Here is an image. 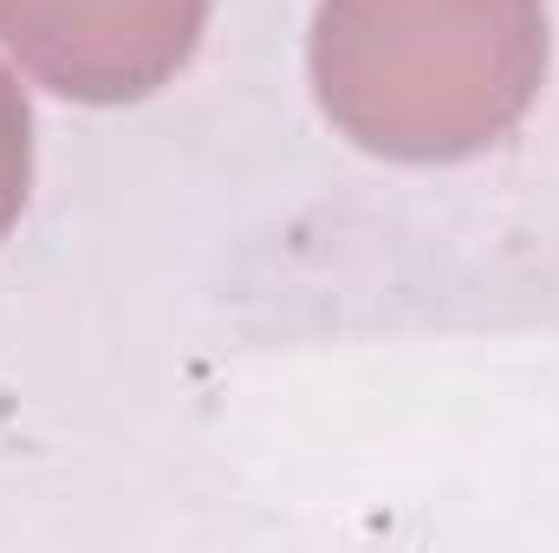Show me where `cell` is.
Masks as SVG:
<instances>
[{
    "label": "cell",
    "instance_id": "cell-2",
    "mask_svg": "<svg viewBox=\"0 0 559 553\" xmlns=\"http://www.w3.org/2000/svg\"><path fill=\"white\" fill-rule=\"evenodd\" d=\"M209 26V0H0V46L59 98L138 105L169 85Z\"/></svg>",
    "mask_w": 559,
    "mask_h": 553
},
{
    "label": "cell",
    "instance_id": "cell-1",
    "mask_svg": "<svg viewBox=\"0 0 559 553\" xmlns=\"http://www.w3.org/2000/svg\"><path fill=\"white\" fill-rule=\"evenodd\" d=\"M540 79V0H319L312 20V92L371 156H475L527 118Z\"/></svg>",
    "mask_w": 559,
    "mask_h": 553
},
{
    "label": "cell",
    "instance_id": "cell-3",
    "mask_svg": "<svg viewBox=\"0 0 559 553\" xmlns=\"http://www.w3.org/2000/svg\"><path fill=\"white\" fill-rule=\"evenodd\" d=\"M26 183H33V111H26V92L0 72V235L20 222Z\"/></svg>",
    "mask_w": 559,
    "mask_h": 553
}]
</instances>
